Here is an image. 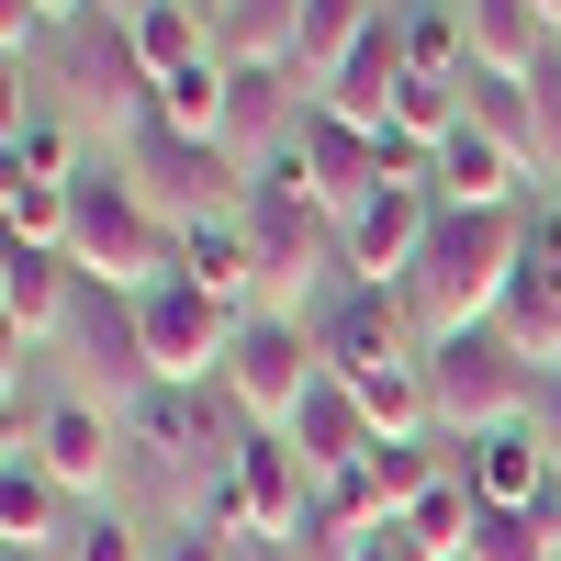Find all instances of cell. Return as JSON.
<instances>
[{
	"label": "cell",
	"mask_w": 561,
	"mask_h": 561,
	"mask_svg": "<svg viewBox=\"0 0 561 561\" xmlns=\"http://www.w3.org/2000/svg\"><path fill=\"white\" fill-rule=\"evenodd\" d=\"M158 561H237V550H225V539H203V528H180V539H169Z\"/></svg>",
	"instance_id": "cell-31"
},
{
	"label": "cell",
	"mask_w": 561,
	"mask_h": 561,
	"mask_svg": "<svg viewBox=\"0 0 561 561\" xmlns=\"http://www.w3.org/2000/svg\"><path fill=\"white\" fill-rule=\"evenodd\" d=\"M517 293H539V304H561V203L528 225V259H517Z\"/></svg>",
	"instance_id": "cell-28"
},
{
	"label": "cell",
	"mask_w": 561,
	"mask_h": 561,
	"mask_svg": "<svg viewBox=\"0 0 561 561\" xmlns=\"http://www.w3.org/2000/svg\"><path fill=\"white\" fill-rule=\"evenodd\" d=\"M0 539H12V561L57 550V483H45L23 449H12V472H0Z\"/></svg>",
	"instance_id": "cell-22"
},
{
	"label": "cell",
	"mask_w": 561,
	"mask_h": 561,
	"mask_svg": "<svg viewBox=\"0 0 561 561\" xmlns=\"http://www.w3.org/2000/svg\"><path fill=\"white\" fill-rule=\"evenodd\" d=\"M113 438H124V415H102V404H45V415H34V438H12V449H23L57 494H102V483H113V460H124Z\"/></svg>",
	"instance_id": "cell-9"
},
{
	"label": "cell",
	"mask_w": 561,
	"mask_h": 561,
	"mask_svg": "<svg viewBox=\"0 0 561 561\" xmlns=\"http://www.w3.org/2000/svg\"><path fill=\"white\" fill-rule=\"evenodd\" d=\"M449 460L472 472V494H483V505H550V449H539V427L449 438Z\"/></svg>",
	"instance_id": "cell-14"
},
{
	"label": "cell",
	"mask_w": 561,
	"mask_h": 561,
	"mask_svg": "<svg viewBox=\"0 0 561 561\" xmlns=\"http://www.w3.org/2000/svg\"><path fill=\"white\" fill-rule=\"evenodd\" d=\"M68 561H147V539H135L124 517H90V528L68 539Z\"/></svg>",
	"instance_id": "cell-29"
},
{
	"label": "cell",
	"mask_w": 561,
	"mask_h": 561,
	"mask_svg": "<svg viewBox=\"0 0 561 561\" xmlns=\"http://www.w3.org/2000/svg\"><path fill=\"white\" fill-rule=\"evenodd\" d=\"M304 135V102H293V68H225V158H280Z\"/></svg>",
	"instance_id": "cell-10"
},
{
	"label": "cell",
	"mask_w": 561,
	"mask_h": 561,
	"mask_svg": "<svg viewBox=\"0 0 561 561\" xmlns=\"http://www.w3.org/2000/svg\"><path fill=\"white\" fill-rule=\"evenodd\" d=\"M539 12H550V34H561V0H539Z\"/></svg>",
	"instance_id": "cell-35"
},
{
	"label": "cell",
	"mask_w": 561,
	"mask_h": 561,
	"mask_svg": "<svg viewBox=\"0 0 561 561\" xmlns=\"http://www.w3.org/2000/svg\"><path fill=\"white\" fill-rule=\"evenodd\" d=\"M225 460H237L225 483H237V505H248V539H280V550H293V539H304V517H314V472L293 460V438L248 427Z\"/></svg>",
	"instance_id": "cell-8"
},
{
	"label": "cell",
	"mask_w": 561,
	"mask_h": 561,
	"mask_svg": "<svg viewBox=\"0 0 561 561\" xmlns=\"http://www.w3.org/2000/svg\"><path fill=\"white\" fill-rule=\"evenodd\" d=\"M460 124H483L517 169H550V124H539V79H494V68H472L460 79Z\"/></svg>",
	"instance_id": "cell-15"
},
{
	"label": "cell",
	"mask_w": 561,
	"mask_h": 561,
	"mask_svg": "<svg viewBox=\"0 0 561 561\" xmlns=\"http://www.w3.org/2000/svg\"><path fill=\"white\" fill-rule=\"evenodd\" d=\"M404 293H348L337 314H314V348H325V370H337V382L359 393V382H382V370H415L427 348L404 337Z\"/></svg>",
	"instance_id": "cell-7"
},
{
	"label": "cell",
	"mask_w": 561,
	"mask_h": 561,
	"mask_svg": "<svg viewBox=\"0 0 561 561\" xmlns=\"http://www.w3.org/2000/svg\"><path fill=\"white\" fill-rule=\"evenodd\" d=\"M280 438H293V460H304V472L325 483V472H348V460L370 449V415H359V393L337 382V370H325V382L293 404V427H280Z\"/></svg>",
	"instance_id": "cell-17"
},
{
	"label": "cell",
	"mask_w": 561,
	"mask_h": 561,
	"mask_svg": "<svg viewBox=\"0 0 561 561\" xmlns=\"http://www.w3.org/2000/svg\"><path fill=\"white\" fill-rule=\"evenodd\" d=\"M539 517H550V550H561V483H550V505H539Z\"/></svg>",
	"instance_id": "cell-34"
},
{
	"label": "cell",
	"mask_w": 561,
	"mask_h": 561,
	"mask_svg": "<svg viewBox=\"0 0 561 561\" xmlns=\"http://www.w3.org/2000/svg\"><path fill=\"white\" fill-rule=\"evenodd\" d=\"M158 124H169V135H192V147H225V57L158 79Z\"/></svg>",
	"instance_id": "cell-23"
},
{
	"label": "cell",
	"mask_w": 561,
	"mask_h": 561,
	"mask_svg": "<svg viewBox=\"0 0 561 561\" xmlns=\"http://www.w3.org/2000/svg\"><path fill=\"white\" fill-rule=\"evenodd\" d=\"M325 382V348H314V325L304 314H248L237 325V359H225V404L248 415V427H293V404Z\"/></svg>",
	"instance_id": "cell-5"
},
{
	"label": "cell",
	"mask_w": 561,
	"mask_h": 561,
	"mask_svg": "<svg viewBox=\"0 0 561 561\" xmlns=\"http://www.w3.org/2000/svg\"><path fill=\"white\" fill-rule=\"evenodd\" d=\"M180 280H203L214 304H248L270 259H259V225L248 214H203V225H180Z\"/></svg>",
	"instance_id": "cell-12"
},
{
	"label": "cell",
	"mask_w": 561,
	"mask_h": 561,
	"mask_svg": "<svg viewBox=\"0 0 561 561\" xmlns=\"http://www.w3.org/2000/svg\"><path fill=\"white\" fill-rule=\"evenodd\" d=\"M203 12H225V0H203Z\"/></svg>",
	"instance_id": "cell-36"
},
{
	"label": "cell",
	"mask_w": 561,
	"mask_h": 561,
	"mask_svg": "<svg viewBox=\"0 0 561 561\" xmlns=\"http://www.w3.org/2000/svg\"><path fill=\"white\" fill-rule=\"evenodd\" d=\"M427 237H438L427 180H382L370 203H348V214H337V270L359 280V293H404L415 259H427Z\"/></svg>",
	"instance_id": "cell-6"
},
{
	"label": "cell",
	"mask_w": 561,
	"mask_h": 561,
	"mask_svg": "<svg viewBox=\"0 0 561 561\" xmlns=\"http://www.w3.org/2000/svg\"><path fill=\"white\" fill-rule=\"evenodd\" d=\"M124 438H135V460H147V472H169V483H192V449H214L203 415H192V393H169V382L124 415Z\"/></svg>",
	"instance_id": "cell-19"
},
{
	"label": "cell",
	"mask_w": 561,
	"mask_h": 561,
	"mask_svg": "<svg viewBox=\"0 0 561 561\" xmlns=\"http://www.w3.org/2000/svg\"><path fill=\"white\" fill-rule=\"evenodd\" d=\"M550 370L517 359L505 325H449L427 337V404H438V438H494V427H528Z\"/></svg>",
	"instance_id": "cell-3"
},
{
	"label": "cell",
	"mask_w": 561,
	"mask_h": 561,
	"mask_svg": "<svg viewBox=\"0 0 561 561\" xmlns=\"http://www.w3.org/2000/svg\"><path fill=\"white\" fill-rule=\"evenodd\" d=\"M0 325H12V359L68 325V248H12L0 259Z\"/></svg>",
	"instance_id": "cell-13"
},
{
	"label": "cell",
	"mask_w": 561,
	"mask_h": 561,
	"mask_svg": "<svg viewBox=\"0 0 561 561\" xmlns=\"http://www.w3.org/2000/svg\"><path fill=\"white\" fill-rule=\"evenodd\" d=\"M427 180H438V203H449V214H517V180H528V169L505 158L483 124H449V135H438V158H427Z\"/></svg>",
	"instance_id": "cell-11"
},
{
	"label": "cell",
	"mask_w": 561,
	"mask_h": 561,
	"mask_svg": "<svg viewBox=\"0 0 561 561\" xmlns=\"http://www.w3.org/2000/svg\"><path fill=\"white\" fill-rule=\"evenodd\" d=\"M460 561H561V550H550V517H539V505H483V528H472Z\"/></svg>",
	"instance_id": "cell-27"
},
{
	"label": "cell",
	"mask_w": 561,
	"mask_h": 561,
	"mask_svg": "<svg viewBox=\"0 0 561 561\" xmlns=\"http://www.w3.org/2000/svg\"><path fill=\"white\" fill-rule=\"evenodd\" d=\"M359 415H370V438H438L427 359H415V370H382V382H359Z\"/></svg>",
	"instance_id": "cell-24"
},
{
	"label": "cell",
	"mask_w": 561,
	"mask_h": 561,
	"mask_svg": "<svg viewBox=\"0 0 561 561\" xmlns=\"http://www.w3.org/2000/svg\"><path fill=\"white\" fill-rule=\"evenodd\" d=\"M393 23H404L415 79H438V90L472 79V23H460V0H415V12H393Z\"/></svg>",
	"instance_id": "cell-20"
},
{
	"label": "cell",
	"mask_w": 561,
	"mask_h": 561,
	"mask_svg": "<svg viewBox=\"0 0 561 561\" xmlns=\"http://www.w3.org/2000/svg\"><path fill=\"white\" fill-rule=\"evenodd\" d=\"M517 259H528V225L517 214H449L438 203V237H427V259H415V280H404L415 325H427V337H449V325H494L505 293H517Z\"/></svg>",
	"instance_id": "cell-1"
},
{
	"label": "cell",
	"mask_w": 561,
	"mask_h": 561,
	"mask_svg": "<svg viewBox=\"0 0 561 561\" xmlns=\"http://www.w3.org/2000/svg\"><path fill=\"white\" fill-rule=\"evenodd\" d=\"M237 304H214L203 280H147V293H135V337H147V370L169 393H192V382H225V359H237Z\"/></svg>",
	"instance_id": "cell-4"
},
{
	"label": "cell",
	"mask_w": 561,
	"mask_h": 561,
	"mask_svg": "<svg viewBox=\"0 0 561 561\" xmlns=\"http://www.w3.org/2000/svg\"><path fill=\"white\" fill-rule=\"evenodd\" d=\"M0 225H12V248H68V180H12L0 169Z\"/></svg>",
	"instance_id": "cell-25"
},
{
	"label": "cell",
	"mask_w": 561,
	"mask_h": 561,
	"mask_svg": "<svg viewBox=\"0 0 561 561\" xmlns=\"http://www.w3.org/2000/svg\"><path fill=\"white\" fill-rule=\"evenodd\" d=\"M460 23H472V68H494V79H539L561 45L539 0H460Z\"/></svg>",
	"instance_id": "cell-16"
},
{
	"label": "cell",
	"mask_w": 561,
	"mask_h": 561,
	"mask_svg": "<svg viewBox=\"0 0 561 561\" xmlns=\"http://www.w3.org/2000/svg\"><path fill=\"white\" fill-rule=\"evenodd\" d=\"M528 427H539V449H550V483H561V370L539 382V415H528Z\"/></svg>",
	"instance_id": "cell-30"
},
{
	"label": "cell",
	"mask_w": 561,
	"mask_h": 561,
	"mask_svg": "<svg viewBox=\"0 0 561 561\" xmlns=\"http://www.w3.org/2000/svg\"><path fill=\"white\" fill-rule=\"evenodd\" d=\"M0 169H12V180H79L68 124H57V113H12V135H0Z\"/></svg>",
	"instance_id": "cell-26"
},
{
	"label": "cell",
	"mask_w": 561,
	"mask_h": 561,
	"mask_svg": "<svg viewBox=\"0 0 561 561\" xmlns=\"http://www.w3.org/2000/svg\"><path fill=\"white\" fill-rule=\"evenodd\" d=\"M348 561H415V539H404V528H382V539H359Z\"/></svg>",
	"instance_id": "cell-32"
},
{
	"label": "cell",
	"mask_w": 561,
	"mask_h": 561,
	"mask_svg": "<svg viewBox=\"0 0 561 561\" xmlns=\"http://www.w3.org/2000/svg\"><path fill=\"white\" fill-rule=\"evenodd\" d=\"M214 57L225 68H293L304 57V0H225Z\"/></svg>",
	"instance_id": "cell-18"
},
{
	"label": "cell",
	"mask_w": 561,
	"mask_h": 561,
	"mask_svg": "<svg viewBox=\"0 0 561 561\" xmlns=\"http://www.w3.org/2000/svg\"><path fill=\"white\" fill-rule=\"evenodd\" d=\"M68 270H90L102 293H147V280H169L180 270V225L135 192V180H113V158H90L79 180H68Z\"/></svg>",
	"instance_id": "cell-2"
},
{
	"label": "cell",
	"mask_w": 561,
	"mask_h": 561,
	"mask_svg": "<svg viewBox=\"0 0 561 561\" xmlns=\"http://www.w3.org/2000/svg\"><path fill=\"white\" fill-rule=\"evenodd\" d=\"M34 12H45V23H79V12H90V0H34Z\"/></svg>",
	"instance_id": "cell-33"
},
{
	"label": "cell",
	"mask_w": 561,
	"mask_h": 561,
	"mask_svg": "<svg viewBox=\"0 0 561 561\" xmlns=\"http://www.w3.org/2000/svg\"><path fill=\"white\" fill-rule=\"evenodd\" d=\"M370 23H382L370 0H304V57H293V79H304V90H325V79L348 68V45H359Z\"/></svg>",
	"instance_id": "cell-21"
}]
</instances>
